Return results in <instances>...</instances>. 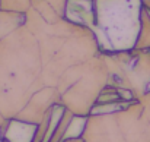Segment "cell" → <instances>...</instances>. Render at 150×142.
Here are the masks:
<instances>
[{
  "label": "cell",
  "mask_w": 150,
  "mask_h": 142,
  "mask_svg": "<svg viewBox=\"0 0 150 142\" xmlns=\"http://www.w3.org/2000/svg\"><path fill=\"white\" fill-rule=\"evenodd\" d=\"M60 104V93L54 87H42L31 97L28 104L16 114L15 119L40 125L54 105Z\"/></svg>",
  "instance_id": "7"
},
{
  "label": "cell",
  "mask_w": 150,
  "mask_h": 142,
  "mask_svg": "<svg viewBox=\"0 0 150 142\" xmlns=\"http://www.w3.org/2000/svg\"><path fill=\"white\" fill-rule=\"evenodd\" d=\"M82 139L85 142H124L114 111L91 114Z\"/></svg>",
  "instance_id": "8"
},
{
  "label": "cell",
  "mask_w": 150,
  "mask_h": 142,
  "mask_svg": "<svg viewBox=\"0 0 150 142\" xmlns=\"http://www.w3.org/2000/svg\"><path fill=\"white\" fill-rule=\"evenodd\" d=\"M44 85L37 35L23 24L0 41V111L15 119Z\"/></svg>",
  "instance_id": "1"
},
{
  "label": "cell",
  "mask_w": 150,
  "mask_h": 142,
  "mask_svg": "<svg viewBox=\"0 0 150 142\" xmlns=\"http://www.w3.org/2000/svg\"><path fill=\"white\" fill-rule=\"evenodd\" d=\"M73 116H74V114L66 108V111L63 113V116H61L58 125L55 126V129H54V132H52V135H51V139L48 142H63L64 141L66 133H67V129H69V125H70Z\"/></svg>",
  "instance_id": "15"
},
{
  "label": "cell",
  "mask_w": 150,
  "mask_h": 142,
  "mask_svg": "<svg viewBox=\"0 0 150 142\" xmlns=\"http://www.w3.org/2000/svg\"><path fill=\"white\" fill-rule=\"evenodd\" d=\"M63 142H85L82 138H77V139H64Z\"/></svg>",
  "instance_id": "17"
},
{
  "label": "cell",
  "mask_w": 150,
  "mask_h": 142,
  "mask_svg": "<svg viewBox=\"0 0 150 142\" xmlns=\"http://www.w3.org/2000/svg\"><path fill=\"white\" fill-rule=\"evenodd\" d=\"M108 81L109 72L100 53L85 63L76 82L60 95V104L76 116H91L100 93L108 85Z\"/></svg>",
  "instance_id": "5"
},
{
  "label": "cell",
  "mask_w": 150,
  "mask_h": 142,
  "mask_svg": "<svg viewBox=\"0 0 150 142\" xmlns=\"http://www.w3.org/2000/svg\"><path fill=\"white\" fill-rule=\"evenodd\" d=\"M114 114L124 142H150V93Z\"/></svg>",
  "instance_id": "6"
},
{
  "label": "cell",
  "mask_w": 150,
  "mask_h": 142,
  "mask_svg": "<svg viewBox=\"0 0 150 142\" xmlns=\"http://www.w3.org/2000/svg\"><path fill=\"white\" fill-rule=\"evenodd\" d=\"M88 117L89 116H73L70 125H69V129H67V133H66V138L64 139H77V138H82L83 136V132H85V128H86V123H88Z\"/></svg>",
  "instance_id": "14"
},
{
  "label": "cell",
  "mask_w": 150,
  "mask_h": 142,
  "mask_svg": "<svg viewBox=\"0 0 150 142\" xmlns=\"http://www.w3.org/2000/svg\"><path fill=\"white\" fill-rule=\"evenodd\" d=\"M102 56L109 72L108 85L128 90L136 100L150 93V50L133 48Z\"/></svg>",
  "instance_id": "4"
},
{
  "label": "cell",
  "mask_w": 150,
  "mask_h": 142,
  "mask_svg": "<svg viewBox=\"0 0 150 142\" xmlns=\"http://www.w3.org/2000/svg\"><path fill=\"white\" fill-rule=\"evenodd\" d=\"M136 48L139 50H150V12L144 7L143 19H142V29L137 40Z\"/></svg>",
  "instance_id": "13"
},
{
  "label": "cell",
  "mask_w": 150,
  "mask_h": 142,
  "mask_svg": "<svg viewBox=\"0 0 150 142\" xmlns=\"http://www.w3.org/2000/svg\"><path fill=\"white\" fill-rule=\"evenodd\" d=\"M26 15H19V13H10V12H3L0 10V41L7 37L12 31L19 28L21 25L25 24Z\"/></svg>",
  "instance_id": "11"
},
{
  "label": "cell",
  "mask_w": 150,
  "mask_h": 142,
  "mask_svg": "<svg viewBox=\"0 0 150 142\" xmlns=\"http://www.w3.org/2000/svg\"><path fill=\"white\" fill-rule=\"evenodd\" d=\"M92 32L100 53L112 54L136 48L144 3L143 0H93Z\"/></svg>",
  "instance_id": "3"
},
{
  "label": "cell",
  "mask_w": 150,
  "mask_h": 142,
  "mask_svg": "<svg viewBox=\"0 0 150 142\" xmlns=\"http://www.w3.org/2000/svg\"><path fill=\"white\" fill-rule=\"evenodd\" d=\"M32 7V0H0V10L26 15Z\"/></svg>",
  "instance_id": "12"
},
{
  "label": "cell",
  "mask_w": 150,
  "mask_h": 142,
  "mask_svg": "<svg viewBox=\"0 0 150 142\" xmlns=\"http://www.w3.org/2000/svg\"><path fill=\"white\" fill-rule=\"evenodd\" d=\"M25 25L37 35L42 59V82L45 87H57L60 78L73 66L99 56L100 50L95 34L82 25L60 19L47 24L38 13H26Z\"/></svg>",
  "instance_id": "2"
},
{
  "label": "cell",
  "mask_w": 150,
  "mask_h": 142,
  "mask_svg": "<svg viewBox=\"0 0 150 142\" xmlns=\"http://www.w3.org/2000/svg\"><path fill=\"white\" fill-rule=\"evenodd\" d=\"M64 19L92 29L95 19L93 0H69L64 10Z\"/></svg>",
  "instance_id": "9"
},
{
  "label": "cell",
  "mask_w": 150,
  "mask_h": 142,
  "mask_svg": "<svg viewBox=\"0 0 150 142\" xmlns=\"http://www.w3.org/2000/svg\"><path fill=\"white\" fill-rule=\"evenodd\" d=\"M38 125L19 119H7L4 125V139L9 142H34Z\"/></svg>",
  "instance_id": "10"
},
{
  "label": "cell",
  "mask_w": 150,
  "mask_h": 142,
  "mask_svg": "<svg viewBox=\"0 0 150 142\" xmlns=\"http://www.w3.org/2000/svg\"><path fill=\"white\" fill-rule=\"evenodd\" d=\"M6 122H7V119H6V117L1 114V111H0V128H1V126H4V125H6Z\"/></svg>",
  "instance_id": "16"
},
{
  "label": "cell",
  "mask_w": 150,
  "mask_h": 142,
  "mask_svg": "<svg viewBox=\"0 0 150 142\" xmlns=\"http://www.w3.org/2000/svg\"><path fill=\"white\" fill-rule=\"evenodd\" d=\"M0 142H3V139H0Z\"/></svg>",
  "instance_id": "18"
}]
</instances>
